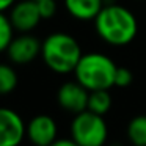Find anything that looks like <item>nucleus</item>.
<instances>
[{
    "label": "nucleus",
    "mask_w": 146,
    "mask_h": 146,
    "mask_svg": "<svg viewBox=\"0 0 146 146\" xmlns=\"http://www.w3.org/2000/svg\"><path fill=\"white\" fill-rule=\"evenodd\" d=\"M66 11L77 21H94L104 7V0H63Z\"/></svg>",
    "instance_id": "10"
},
{
    "label": "nucleus",
    "mask_w": 146,
    "mask_h": 146,
    "mask_svg": "<svg viewBox=\"0 0 146 146\" xmlns=\"http://www.w3.org/2000/svg\"><path fill=\"white\" fill-rule=\"evenodd\" d=\"M10 21L14 30L29 33L35 30L42 21L36 0H19L10 8Z\"/></svg>",
    "instance_id": "5"
},
{
    "label": "nucleus",
    "mask_w": 146,
    "mask_h": 146,
    "mask_svg": "<svg viewBox=\"0 0 146 146\" xmlns=\"http://www.w3.org/2000/svg\"><path fill=\"white\" fill-rule=\"evenodd\" d=\"M108 91L110 90H94V91H90L86 108L98 115H102V116L105 113H108L111 108V96Z\"/></svg>",
    "instance_id": "12"
},
{
    "label": "nucleus",
    "mask_w": 146,
    "mask_h": 146,
    "mask_svg": "<svg viewBox=\"0 0 146 146\" xmlns=\"http://www.w3.org/2000/svg\"><path fill=\"white\" fill-rule=\"evenodd\" d=\"M116 64L110 57L101 52H88L82 54L76 69L74 77L88 91L94 90H110L115 86V72Z\"/></svg>",
    "instance_id": "3"
},
{
    "label": "nucleus",
    "mask_w": 146,
    "mask_h": 146,
    "mask_svg": "<svg viewBox=\"0 0 146 146\" xmlns=\"http://www.w3.org/2000/svg\"><path fill=\"white\" fill-rule=\"evenodd\" d=\"M133 80V74L129 68L124 66H118L116 72H115V86H119V88H126L132 83Z\"/></svg>",
    "instance_id": "15"
},
{
    "label": "nucleus",
    "mask_w": 146,
    "mask_h": 146,
    "mask_svg": "<svg viewBox=\"0 0 146 146\" xmlns=\"http://www.w3.org/2000/svg\"><path fill=\"white\" fill-rule=\"evenodd\" d=\"M7 55L14 64H29L41 55V41L29 33L14 36L7 49Z\"/></svg>",
    "instance_id": "6"
},
{
    "label": "nucleus",
    "mask_w": 146,
    "mask_h": 146,
    "mask_svg": "<svg viewBox=\"0 0 146 146\" xmlns=\"http://www.w3.org/2000/svg\"><path fill=\"white\" fill-rule=\"evenodd\" d=\"M54 146H77L72 138H57Z\"/></svg>",
    "instance_id": "17"
},
{
    "label": "nucleus",
    "mask_w": 146,
    "mask_h": 146,
    "mask_svg": "<svg viewBox=\"0 0 146 146\" xmlns=\"http://www.w3.org/2000/svg\"><path fill=\"white\" fill-rule=\"evenodd\" d=\"M99 38L110 46H127L138 33V21L129 8L118 3H105L94 17Z\"/></svg>",
    "instance_id": "1"
},
{
    "label": "nucleus",
    "mask_w": 146,
    "mask_h": 146,
    "mask_svg": "<svg viewBox=\"0 0 146 146\" xmlns=\"http://www.w3.org/2000/svg\"><path fill=\"white\" fill-rule=\"evenodd\" d=\"M17 82H19V77L14 68L0 63V94H10L11 91H14Z\"/></svg>",
    "instance_id": "13"
},
{
    "label": "nucleus",
    "mask_w": 146,
    "mask_h": 146,
    "mask_svg": "<svg viewBox=\"0 0 146 146\" xmlns=\"http://www.w3.org/2000/svg\"><path fill=\"white\" fill-rule=\"evenodd\" d=\"M25 137V123L17 111L0 107V146H17Z\"/></svg>",
    "instance_id": "7"
},
{
    "label": "nucleus",
    "mask_w": 146,
    "mask_h": 146,
    "mask_svg": "<svg viewBox=\"0 0 146 146\" xmlns=\"http://www.w3.org/2000/svg\"><path fill=\"white\" fill-rule=\"evenodd\" d=\"M127 138L135 146H146V115H137L127 124Z\"/></svg>",
    "instance_id": "11"
},
{
    "label": "nucleus",
    "mask_w": 146,
    "mask_h": 146,
    "mask_svg": "<svg viewBox=\"0 0 146 146\" xmlns=\"http://www.w3.org/2000/svg\"><path fill=\"white\" fill-rule=\"evenodd\" d=\"M17 0H0V11H7V10H10L11 7H13L14 3H16Z\"/></svg>",
    "instance_id": "18"
},
{
    "label": "nucleus",
    "mask_w": 146,
    "mask_h": 146,
    "mask_svg": "<svg viewBox=\"0 0 146 146\" xmlns=\"http://www.w3.org/2000/svg\"><path fill=\"white\" fill-rule=\"evenodd\" d=\"M82 57V47L79 41L69 33H50L41 42V58L44 64L55 74L66 76L74 72Z\"/></svg>",
    "instance_id": "2"
},
{
    "label": "nucleus",
    "mask_w": 146,
    "mask_h": 146,
    "mask_svg": "<svg viewBox=\"0 0 146 146\" xmlns=\"http://www.w3.org/2000/svg\"><path fill=\"white\" fill-rule=\"evenodd\" d=\"M88 94L90 91L77 80L64 82L57 91V102L64 111L77 115L86 110L88 105Z\"/></svg>",
    "instance_id": "8"
},
{
    "label": "nucleus",
    "mask_w": 146,
    "mask_h": 146,
    "mask_svg": "<svg viewBox=\"0 0 146 146\" xmlns=\"http://www.w3.org/2000/svg\"><path fill=\"white\" fill-rule=\"evenodd\" d=\"M108 127L104 116L91 110L74 115L71 123V138L77 146H102L107 141Z\"/></svg>",
    "instance_id": "4"
},
{
    "label": "nucleus",
    "mask_w": 146,
    "mask_h": 146,
    "mask_svg": "<svg viewBox=\"0 0 146 146\" xmlns=\"http://www.w3.org/2000/svg\"><path fill=\"white\" fill-rule=\"evenodd\" d=\"M42 19H50L57 13V0H36Z\"/></svg>",
    "instance_id": "16"
},
{
    "label": "nucleus",
    "mask_w": 146,
    "mask_h": 146,
    "mask_svg": "<svg viewBox=\"0 0 146 146\" xmlns=\"http://www.w3.org/2000/svg\"><path fill=\"white\" fill-rule=\"evenodd\" d=\"M25 137L38 146L54 145L58 138V126L49 115H36L25 124Z\"/></svg>",
    "instance_id": "9"
},
{
    "label": "nucleus",
    "mask_w": 146,
    "mask_h": 146,
    "mask_svg": "<svg viewBox=\"0 0 146 146\" xmlns=\"http://www.w3.org/2000/svg\"><path fill=\"white\" fill-rule=\"evenodd\" d=\"M14 38V27L10 21V16L0 11V52H7L11 39Z\"/></svg>",
    "instance_id": "14"
}]
</instances>
